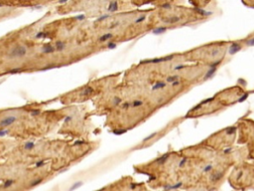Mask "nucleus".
Instances as JSON below:
<instances>
[{
    "label": "nucleus",
    "mask_w": 254,
    "mask_h": 191,
    "mask_svg": "<svg viewBox=\"0 0 254 191\" xmlns=\"http://www.w3.org/2000/svg\"><path fill=\"white\" fill-rule=\"evenodd\" d=\"M27 55V47L25 45H17L13 47L7 54V58L10 60L21 59Z\"/></svg>",
    "instance_id": "1"
},
{
    "label": "nucleus",
    "mask_w": 254,
    "mask_h": 191,
    "mask_svg": "<svg viewBox=\"0 0 254 191\" xmlns=\"http://www.w3.org/2000/svg\"><path fill=\"white\" fill-rule=\"evenodd\" d=\"M17 120V116L15 115H7L4 116L3 118L0 119V127H7L13 124Z\"/></svg>",
    "instance_id": "2"
},
{
    "label": "nucleus",
    "mask_w": 254,
    "mask_h": 191,
    "mask_svg": "<svg viewBox=\"0 0 254 191\" xmlns=\"http://www.w3.org/2000/svg\"><path fill=\"white\" fill-rule=\"evenodd\" d=\"M42 52L44 54H51V53H54L56 52V49H55V46H51V45H45L43 48H42Z\"/></svg>",
    "instance_id": "3"
},
{
    "label": "nucleus",
    "mask_w": 254,
    "mask_h": 191,
    "mask_svg": "<svg viewBox=\"0 0 254 191\" xmlns=\"http://www.w3.org/2000/svg\"><path fill=\"white\" fill-rule=\"evenodd\" d=\"M93 93V88H91V87H86V88H85L82 92H81V96L82 97H86V96H90L91 94Z\"/></svg>",
    "instance_id": "4"
},
{
    "label": "nucleus",
    "mask_w": 254,
    "mask_h": 191,
    "mask_svg": "<svg viewBox=\"0 0 254 191\" xmlns=\"http://www.w3.org/2000/svg\"><path fill=\"white\" fill-rule=\"evenodd\" d=\"M66 48V44L64 43L63 41H57L56 42V44H55V49H56V51H58V52H61V51H63L64 49Z\"/></svg>",
    "instance_id": "5"
},
{
    "label": "nucleus",
    "mask_w": 254,
    "mask_h": 191,
    "mask_svg": "<svg viewBox=\"0 0 254 191\" xmlns=\"http://www.w3.org/2000/svg\"><path fill=\"white\" fill-rule=\"evenodd\" d=\"M178 21H180V17L179 16H172V17H169V18L164 20V22H166L168 24H174V23H177Z\"/></svg>",
    "instance_id": "6"
},
{
    "label": "nucleus",
    "mask_w": 254,
    "mask_h": 191,
    "mask_svg": "<svg viewBox=\"0 0 254 191\" xmlns=\"http://www.w3.org/2000/svg\"><path fill=\"white\" fill-rule=\"evenodd\" d=\"M221 176H222V173H221V172H215V173H213V174L211 175V180L213 181V182H216L218 179L221 178Z\"/></svg>",
    "instance_id": "7"
},
{
    "label": "nucleus",
    "mask_w": 254,
    "mask_h": 191,
    "mask_svg": "<svg viewBox=\"0 0 254 191\" xmlns=\"http://www.w3.org/2000/svg\"><path fill=\"white\" fill-rule=\"evenodd\" d=\"M112 36H113V34H111V33H106V34L102 35L98 40H99V42H105V41H107V40L111 39V38H112Z\"/></svg>",
    "instance_id": "8"
},
{
    "label": "nucleus",
    "mask_w": 254,
    "mask_h": 191,
    "mask_svg": "<svg viewBox=\"0 0 254 191\" xmlns=\"http://www.w3.org/2000/svg\"><path fill=\"white\" fill-rule=\"evenodd\" d=\"M240 46L238 45V44H233L232 46H231V49H230V54H233V53H235L236 51H238V50H240Z\"/></svg>",
    "instance_id": "9"
},
{
    "label": "nucleus",
    "mask_w": 254,
    "mask_h": 191,
    "mask_svg": "<svg viewBox=\"0 0 254 191\" xmlns=\"http://www.w3.org/2000/svg\"><path fill=\"white\" fill-rule=\"evenodd\" d=\"M108 10L109 11H115V10H117V2H111L110 4H109V7H108Z\"/></svg>",
    "instance_id": "10"
},
{
    "label": "nucleus",
    "mask_w": 254,
    "mask_h": 191,
    "mask_svg": "<svg viewBox=\"0 0 254 191\" xmlns=\"http://www.w3.org/2000/svg\"><path fill=\"white\" fill-rule=\"evenodd\" d=\"M34 146H35V144H34L33 142L29 141V142H26V143H25V145H24V148H25L26 150H30V149H32Z\"/></svg>",
    "instance_id": "11"
},
{
    "label": "nucleus",
    "mask_w": 254,
    "mask_h": 191,
    "mask_svg": "<svg viewBox=\"0 0 254 191\" xmlns=\"http://www.w3.org/2000/svg\"><path fill=\"white\" fill-rule=\"evenodd\" d=\"M142 105H143V102H142V101H134L132 104H130V107L136 108V107H141Z\"/></svg>",
    "instance_id": "12"
},
{
    "label": "nucleus",
    "mask_w": 254,
    "mask_h": 191,
    "mask_svg": "<svg viewBox=\"0 0 254 191\" xmlns=\"http://www.w3.org/2000/svg\"><path fill=\"white\" fill-rule=\"evenodd\" d=\"M42 181H43V179H42V178H37V179H35V180L31 181L30 185H31V186H36V185H38L39 183H41Z\"/></svg>",
    "instance_id": "13"
},
{
    "label": "nucleus",
    "mask_w": 254,
    "mask_h": 191,
    "mask_svg": "<svg viewBox=\"0 0 254 191\" xmlns=\"http://www.w3.org/2000/svg\"><path fill=\"white\" fill-rule=\"evenodd\" d=\"M14 180H12V179H9V180H7V181H5V183H4V187H9V186H11V185H13L14 184Z\"/></svg>",
    "instance_id": "14"
},
{
    "label": "nucleus",
    "mask_w": 254,
    "mask_h": 191,
    "mask_svg": "<svg viewBox=\"0 0 254 191\" xmlns=\"http://www.w3.org/2000/svg\"><path fill=\"white\" fill-rule=\"evenodd\" d=\"M176 80H179V77L175 76V77H170V78H168V82H174V81H176Z\"/></svg>",
    "instance_id": "15"
},
{
    "label": "nucleus",
    "mask_w": 254,
    "mask_h": 191,
    "mask_svg": "<svg viewBox=\"0 0 254 191\" xmlns=\"http://www.w3.org/2000/svg\"><path fill=\"white\" fill-rule=\"evenodd\" d=\"M247 45H249V46H254V37L247 41Z\"/></svg>",
    "instance_id": "16"
}]
</instances>
